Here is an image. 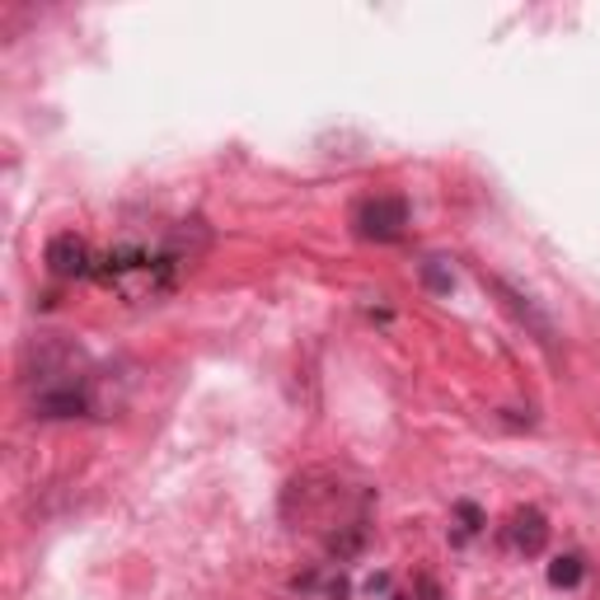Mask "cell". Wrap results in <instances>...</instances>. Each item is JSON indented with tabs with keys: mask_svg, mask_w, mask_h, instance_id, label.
<instances>
[{
	"mask_svg": "<svg viewBox=\"0 0 600 600\" xmlns=\"http://www.w3.org/2000/svg\"><path fill=\"white\" fill-rule=\"evenodd\" d=\"M47 273L53 277H61V281H76V277H90L94 268H99V258L90 254V244L80 240V235H71V230H66V235H57L53 244H47Z\"/></svg>",
	"mask_w": 600,
	"mask_h": 600,
	"instance_id": "obj_3",
	"label": "cell"
},
{
	"mask_svg": "<svg viewBox=\"0 0 600 600\" xmlns=\"http://www.w3.org/2000/svg\"><path fill=\"white\" fill-rule=\"evenodd\" d=\"M507 535H511V544L521 549V554H544V544H549V521H544V511L540 507H521L511 516V526H507Z\"/></svg>",
	"mask_w": 600,
	"mask_h": 600,
	"instance_id": "obj_4",
	"label": "cell"
},
{
	"mask_svg": "<svg viewBox=\"0 0 600 600\" xmlns=\"http://www.w3.org/2000/svg\"><path fill=\"white\" fill-rule=\"evenodd\" d=\"M188 258L193 254H183L178 244H164V249H141V244H123V249H113V254L99 258V268L94 277L104 281V287H118L127 296H160V291H170L178 273L188 268Z\"/></svg>",
	"mask_w": 600,
	"mask_h": 600,
	"instance_id": "obj_1",
	"label": "cell"
},
{
	"mask_svg": "<svg viewBox=\"0 0 600 600\" xmlns=\"http://www.w3.org/2000/svg\"><path fill=\"white\" fill-rule=\"evenodd\" d=\"M408 230V203L399 193H376L357 207V235L361 240H376V244H390Z\"/></svg>",
	"mask_w": 600,
	"mask_h": 600,
	"instance_id": "obj_2",
	"label": "cell"
},
{
	"mask_svg": "<svg viewBox=\"0 0 600 600\" xmlns=\"http://www.w3.org/2000/svg\"><path fill=\"white\" fill-rule=\"evenodd\" d=\"M581 573H587V568H581V554H558L554 563H549V581H554V587H563V591L577 587Z\"/></svg>",
	"mask_w": 600,
	"mask_h": 600,
	"instance_id": "obj_5",
	"label": "cell"
},
{
	"mask_svg": "<svg viewBox=\"0 0 600 600\" xmlns=\"http://www.w3.org/2000/svg\"><path fill=\"white\" fill-rule=\"evenodd\" d=\"M455 511H460V521H464V530H483V516H478V507H474V503H460Z\"/></svg>",
	"mask_w": 600,
	"mask_h": 600,
	"instance_id": "obj_6",
	"label": "cell"
}]
</instances>
